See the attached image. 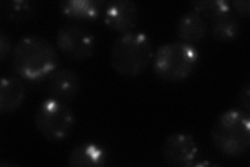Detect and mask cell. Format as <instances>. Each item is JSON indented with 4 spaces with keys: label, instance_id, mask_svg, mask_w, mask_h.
Listing matches in <instances>:
<instances>
[{
    "label": "cell",
    "instance_id": "cell-1",
    "mask_svg": "<svg viewBox=\"0 0 250 167\" xmlns=\"http://www.w3.org/2000/svg\"><path fill=\"white\" fill-rule=\"evenodd\" d=\"M59 55L52 43L39 36L20 39L12 51L15 72L28 81H40L53 72Z\"/></svg>",
    "mask_w": 250,
    "mask_h": 167
},
{
    "label": "cell",
    "instance_id": "cell-2",
    "mask_svg": "<svg viewBox=\"0 0 250 167\" xmlns=\"http://www.w3.org/2000/svg\"><path fill=\"white\" fill-rule=\"evenodd\" d=\"M213 145L224 156L239 157L250 145V116L241 110H228L217 118L210 133Z\"/></svg>",
    "mask_w": 250,
    "mask_h": 167
},
{
    "label": "cell",
    "instance_id": "cell-3",
    "mask_svg": "<svg viewBox=\"0 0 250 167\" xmlns=\"http://www.w3.org/2000/svg\"><path fill=\"white\" fill-rule=\"evenodd\" d=\"M151 59L152 46L149 38L136 31L117 37L109 54L112 67L123 76H137L142 73Z\"/></svg>",
    "mask_w": 250,
    "mask_h": 167
},
{
    "label": "cell",
    "instance_id": "cell-4",
    "mask_svg": "<svg viewBox=\"0 0 250 167\" xmlns=\"http://www.w3.org/2000/svg\"><path fill=\"white\" fill-rule=\"evenodd\" d=\"M198 61L199 53L194 45L171 42L159 47L152 67L154 74L162 81L179 82L194 72Z\"/></svg>",
    "mask_w": 250,
    "mask_h": 167
},
{
    "label": "cell",
    "instance_id": "cell-5",
    "mask_svg": "<svg viewBox=\"0 0 250 167\" xmlns=\"http://www.w3.org/2000/svg\"><path fill=\"white\" fill-rule=\"evenodd\" d=\"M74 120V114L67 102L53 98L44 100L35 114L37 130L51 142L66 138L73 128Z\"/></svg>",
    "mask_w": 250,
    "mask_h": 167
},
{
    "label": "cell",
    "instance_id": "cell-6",
    "mask_svg": "<svg viewBox=\"0 0 250 167\" xmlns=\"http://www.w3.org/2000/svg\"><path fill=\"white\" fill-rule=\"evenodd\" d=\"M56 41L61 52L69 60L82 62L93 54L95 39L91 31L82 25L65 24L59 28Z\"/></svg>",
    "mask_w": 250,
    "mask_h": 167
},
{
    "label": "cell",
    "instance_id": "cell-7",
    "mask_svg": "<svg viewBox=\"0 0 250 167\" xmlns=\"http://www.w3.org/2000/svg\"><path fill=\"white\" fill-rule=\"evenodd\" d=\"M199 148L192 135L174 133L166 138L162 154L165 163L174 167H189L194 165Z\"/></svg>",
    "mask_w": 250,
    "mask_h": 167
},
{
    "label": "cell",
    "instance_id": "cell-8",
    "mask_svg": "<svg viewBox=\"0 0 250 167\" xmlns=\"http://www.w3.org/2000/svg\"><path fill=\"white\" fill-rule=\"evenodd\" d=\"M139 10L130 0H113L104 6L105 24L118 33H130L137 26Z\"/></svg>",
    "mask_w": 250,
    "mask_h": 167
},
{
    "label": "cell",
    "instance_id": "cell-9",
    "mask_svg": "<svg viewBox=\"0 0 250 167\" xmlns=\"http://www.w3.org/2000/svg\"><path fill=\"white\" fill-rule=\"evenodd\" d=\"M80 87V77L72 69L59 68L49 75L48 92L50 98L68 102L76 96Z\"/></svg>",
    "mask_w": 250,
    "mask_h": 167
},
{
    "label": "cell",
    "instance_id": "cell-10",
    "mask_svg": "<svg viewBox=\"0 0 250 167\" xmlns=\"http://www.w3.org/2000/svg\"><path fill=\"white\" fill-rule=\"evenodd\" d=\"M176 30L182 42L194 45L205 39L208 33V24L198 13L189 11L179 17Z\"/></svg>",
    "mask_w": 250,
    "mask_h": 167
},
{
    "label": "cell",
    "instance_id": "cell-11",
    "mask_svg": "<svg viewBox=\"0 0 250 167\" xmlns=\"http://www.w3.org/2000/svg\"><path fill=\"white\" fill-rule=\"evenodd\" d=\"M25 91V86L20 78L3 77L0 84V113L7 114L17 110L24 100Z\"/></svg>",
    "mask_w": 250,
    "mask_h": 167
},
{
    "label": "cell",
    "instance_id": "cell-12",
    "mask_svg": "<svg viewBox=\"0 0 250 167\" xmlns=\"http://www.w3.org/2000/svg\"><path fill=\"white\" fill-rule=\"evenodd\" d=\"M106 152L98 144L84 142L78 144L68 157V165L75 167H98L106 163Z\"/></svg>",
    "mask_w": 250,
    "mask_h": 167
},
{
    "label": "cell",
    "instance_id": "cell-13",
    "mask_svg": "<svg viewBox=\"0 0 250 167\" xmlns=\"http://www.w3.org/2000/svg\"><path fill=\"white\" fill-rule=\"evenodd\" d=\"M104 5L100 0H64L60 3L62 14L81 20L97 19Z\"/></svg>",
    "mask_w": 250,
    "mask_h": 167
},
{
    "label": "cell",
    "instance_id": "cell-14",
    "mask_svg": "<svg viewBox=\"0 0 250 167\" xmlns=\"http://www.w3.org/2000/svg\"><path fill=\"white\" fill-rule=\"evenodd\" d=\"M239 33L240 23L231 10L213 20L212 35L218 41H231L238 37Z\"/></svg>",
    "mask_w": 250,
    "mask_h": 167
},
{
    "label": "cell",
    "instance_id": "cell-15",
    "mask_svg": "<svg viewBox=\"0 0 250 167\" xmlns=\"http://www.w3.org/2000/svg\"><path fill=\"white\" fill-rule=\"evenodd\" d=\"M191 5L194 12L212 21L222 14L230 11L229 2L226 0H197V1H192Z\"/></svg>",
    "mask_w": 250,
    "mask_h": 167
},
{
    "label": "cell",
    "instance_id": "cell-16",
    "mask_svg": "<svg viewBox=\"0 0 250 167\" xmlns=\"http://www.w3.org/2000/svg\"><path fill=\"white\" fill-rule=\"evenodd\" d=\"M4 13L7 18L14 21H25L31 18L35 14V3L23 0H15L7 2L4 7Z\"/></svg>",
    "mask_w": 250,
    "mask_h": 167
},
{
    "label": "cell",
    "instance_id": "cell-17",
    "mask_svg": "<svg viewBox=\"0 0 250 167\" xmlns=\"http://www.w3.org/2000/svg\"><path fill=\"white\" fill-rule=\"evenodd\" d=\"M11 51H13L11 38L4 31H1L0 33V59L2 62L7 59Z\"/></svg>",
    "mask_w": 250,
    "mask_h": 167
},
{
    "label": "cell",
    "instance_id": "cell-18",
    "mask_svg": "<svg viewBox=\"0 0 250 167\" xmlns=\"http://www.w3.org/2000/svg\"><path fill=\"white\" fill-rule=\"evenodd\" d=\"M239 102L240 106L245 110V112L249 113L250 111V87L249 83H245V85L242 87L240 95H239Z\"/></svg>",
    "mask_w": 250,
    "mask_h": 167
},
{
    "label": "cell",
    "instance_id": "cell-19",
    "mask_svg": "<svg viewBox=\"0 0 250 167\" xmlns=\"http://www.w3.org/2000/svg\"><path fill=\"white\" fill-rule=\"evenodd\" d=\"M232 5L234 7V10H236L242 17H248L250 10L249 0H233Z\"/></svg>",
    "mask_w": 250,
    "mask_h": 167
}]
</instances>
